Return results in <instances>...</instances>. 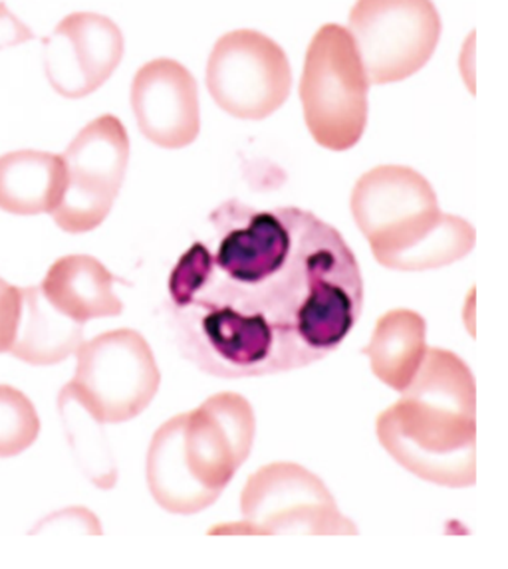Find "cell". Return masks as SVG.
<instances>
[{
  "mask_svg": "<svg viewBox=\"0 0 508 569\" xmlns=\"http://www.w3.org/2000/svg\"><path fill=\"white\" fill-rule=\"evenodd\" d=\"M205 80L215 103L237 120H267L292 90L285 50L259 30L222 34L209 56Z\"/></svg>",
  "mask_w": 508,
  "mask_h": 569,
  "instance_id": "obj_9",
  "label": "cell"
},
{
  "mask_svg": "<svg viewBox=\"0 0 508 569\" xmlns=\"http://www.w3.org/2000/svg\"><path fill=\"white\" fill-rule=\"evenodd\" d=\"M368 88L350 32L323 24L308 47L300 80L306 128L320 148L348 151L360 143L370 110Z\"/></svg>",
  "mask_w": 508,
  "mask_h": 569,
  "instance_id": "obj_4",
  "label": "cell"
},
{
  "mask_svg": "<svg viewBox=\"0 0 508 569\" xmlns=\"http://www.w3.org/2000/svg\"><path fill=\"white\" fill-rule=\"evenodd\" d=\"M42 44L48 82L68 100L100 90L123 58L120 27L96 12L68 14Z\"/></svg>",
  "mask_w": 508,
  "mask_h": 569,
  "instance_id": "obj_11",
  "label": "cell"
},
{
  "mask_svg": "<svg viewBox=\"0 0 508 569\" xmlns=\"http://www.w3.org/2000/svg\"><path fill=\"white\" fill-rule=\"evenodd\" d=\"M83 323L60 312L40 286L20 288V312L10 353L28 366H56L82 346Z\"/></svg>",
  "mask_w": 508,
  "mask_h": 569,
  "instance_id": "obj_15",
  "label": "cell"
},
{
  "mask_svg": "<svg viewBox=\"0 0 508 569\" xmlns=\"http://www.w3.org/2000/svg\"><path fill=\"white\" fill-rule=\"evenodd\" d=\"M20 288L0 278V353H7L19 323Z\"/></svg>",
  "mask_w": 508,
  "mask_h": 569,
  "instance_id": "obj_20",
  "label": "cell"
},
{
  "mask_svg": "<svg viewBox=\"0 0 508 569\" xmlns=\"http://www.w3.org/2000/svg\"><path fill=\"white\" fill-rule=\"evenodd\" d=\"M257 415L249 399L222 391L183 413L181 449L187 467L203 487L221 496L250 457Z\"/></svg>",
  "mask_w": 508,
  "mask_h": 569,
  "instance_id": "obj_10",
  "label": "cell"
},
{
  "mask_svg": "<svg viewBox=\"0 0 508 569\" xmlns=\"http://www.w3.org/2000/svg\"><path fill=\"white\" fill-rule=\"evenodd\" d=\"M116 276L98 258L68 254L48 268L40 284L48 302L78 323L118 318L123 302L116 295Z\"/></svg>",
  "mask_w": 508,
  "mask_h": 569,
  "instance_id": "obj_13",
  "label": "cell"
},
{
  "mask_svg": "<svg viewBox=\"0 0 508 569\" xmlns=\"http://www.w3.org/2000/svg\"><path fill=\"white\" fill-rule=\"evenodd\" d=\"M477 389L471 369L449 349L426 358L398 403L379 413L376 435L414 477L445 488L477 482Z\"/></svg>",
  "mask_w": 508,
  "mask_h": 569,
  "instance_id": "obj_2",
  "label": "cell"
},
{
  "mask_svg": "<svg viewBox=\"0 0 508 569\" xmlns=\"http://www.w3.org/2000/svg\"><path fill=\"white\" fill-rule=\"evenodd\" d=\"M348 20L363 72L373 86L417 74L441 37L434 0H358Z\"/></svg>",
  "mask_w": 508,
  "mask_h": 569,
  "instance_id": "obj_7",
  "label": "cell"
},
{
  "mask_svg": "<svg viewBox=\"0 0 508 569\" xmlns=\"http://www.w3.org/2000/svg\"><path fill=\"white\" fill-rule=\"evenodd\" d=\"M217 252L195 242L169 274L167 318L183 358L209 376L308 368L360 320L363 278L340 230L298 207L239 199L211 212Z\"/></svg>",
  "mask_w": 508,
  "mask_h": 569,
  "instance_id": "obj_1",
  "label": "cell"
},
{
  "mask_svg": "<svg viewBox=\"0 0 508 569\" xmlns=\"http://www.w3.org/2000/svg\"><path fill=\"white\" fill-rule=\"evenodd\" d=\"M34 34L30 28L24 27L2 2H0V48L14 47L20 42L32 40Z\"/></svg>",
  "mask_w": 508,
  "mask_h": 569,
  "instance_id": "obj_21",
  "label": "cell"
},
{
  "mask_svg": "<svg viewBox=\"0 0 508 569\" xmlns=\"http://www.w3.org/2000/svg\"><path fill=\"white\" fill-rule=\"evenodd\" d=\"M183 413L171 417L153 432L146 460L148 488L156 505L169 515L193 516L219 500L191 475L181 449Z\"/></svg>",
  "mask_w": 508,
  "mask_h": 569,
  "instance_id": "obj_14",
  "label": "cell"
},
{
  "mask_svg": "<svg viewBox=\"0 0 508 569\" xmlns=\"http://www.w3.org/2000/svg\"><path fill=\"white\" fill-rule=\"evenodd\" d=\"M37 407L17 387L0 386V459L19 457L37 442Z\"/></svg>",
  "mask_w": 508,
  "mask_h": 569,
  "instance_id": "obj_19",
  "label": "cell"
},
{
  "mask_svg": "<svg viewBox=\"0 0 508 569\" xmlns=\"http://www.w3.org/2000/svg\"><path fill=\"white\" fill-rule=\"evenodd\" d=\"M131 108L141 136L158 148H189L199 136L197 80L177 60L158 58L139 68L131 83Z\"/></svg>",
  "mask_w": 508,
  "mask_h": 569,
  "instance_id": "obj_12",
  "label": "cell"
},
{
  "mask_svg": "<svg viewBox=\"0 0 508 569\" xmlns=\"http://www.w3.org/2000/svg\"><path fill=\"white\" fill-rule=\"evenodd\" d=\"M62 156L22 149L0 156V211L32 217L54 211L64 194Z\"/></svg>",
  "mask_w": 508,
  "mask_h": 569,
  "instance_id": "obj_16",
  "label": "cell"
},
{
  "mask_svg": "<svg viewBox=\"0 0 508 569\" xmlns=\"http://www.w3.org/2000/svg\"><path fill=\"white\" fill-rule=\"evenodd\" d=\"M350 209L376 262L388 270H437L475 248L471 222L439 211L434 184L414 167L379 166L361 174Z\"/></svg>",
  "mask_w": 508,
  "mask_h": 569,
  "instance_id": "obj_3",
  "label": "cell"
},
{
  "mask_svg": "<svg viewBox=\"0 0 508 569\" xmlns=\"http://www.w3.org/2000/svg\"><path fill=\"white\" fill-rule=\"evenodd\" d=\"M66 187L52 219L82 234L108 219L130 163V136L116 116L90 121L64 151Z\"/></svg>",
  "mask_w": 508,
  "mask_h": 569,
  "instance_id": "obj_8",
  "label": "cell"
},
{
  "mask_svg": "<svg viewBox=\"0 0 508 569\" xmlns=\"http://www.w3.org/2000/svg\"><path fill=\"white\" fill-rule=\"evenodd\" d=\"M58 409L66 425L68 439L74 450L78 465L90 482L102 490H110L118 482V469L113 462L110 445L102 431L103 422L93 419L82 405L70 396L68 389L60 391Z\"/></svg>",
  "mask_w": 508,
  "mask_h": 569,
  "instance_id": "obj_18",
  "label": "cell"
},
{
  "mask_svg": "<svg viewBox=\"0 0 508 569\" xmlns=\"http://www.w3.org/2000/svg\"><path fill=\"white\" fill-rule=\"evenodd\" d=\"M70 396L100 422H128L158 396L161 371L149 341L131 328L103 331L76 349Z\"/></svg>",
  "mask_w": 508,
  "mask_h": 569,
  "instance_id": "obj_5",
  "label": "cell"
},
{
  "mask_svg": "<svg viewBox=\"0 0 508 569\" xmlns=\"http://www.w3.org/2000/svg\"><path fill=\"white\" fill-rule=\"evenodd\" d=\"M427 323L421 313L396 308L384 313L361 353L370 359L371 371L394 391H404L426 358Z\"/></svg>",
  "mask_w": 508,
  "mask_h": 569,
  "instance_id": "obj_17",
  "label": "cell"
},
{
  "mask_svg": "<svg viewBox=\"0 0 508 569\" xmlns=\"http://www.w3.org/2000/svg\"><path fill=\"white\" fill-rule=\"evenodd\" d=\"M242 522L211 533H308L356 536L358 528L340 512L322 478L296 462H270L250 475L241 495Z\"/></svg>",
  "mask_w": 508,
  "mask_h": 569,
  "instance_id": "obj_6",
  "label": "cell"
}]
</instances>
